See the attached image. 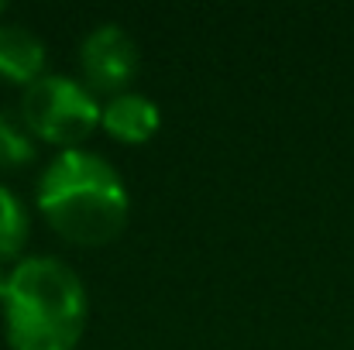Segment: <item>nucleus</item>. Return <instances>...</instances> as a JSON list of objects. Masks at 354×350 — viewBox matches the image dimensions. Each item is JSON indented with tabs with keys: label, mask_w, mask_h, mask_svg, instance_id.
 Here are the masks:
<instances>
[{
	"label": "nucleus",
	"mask_w": 354,
	"mask_h": 350,
	"mask_svg": "<svg viewBox=\"0 0 354 350\" xmlns=\"http://www.w3.org/2000/svg\"><path fill=\"white\" fill-rule=\"evenodd\" d=\"M28 233H31V217L24 200L14 189L0 186V261L17 257L21 247L28 244Z\"/></svg>",
	"instance_id": "obj_7"
},
{
	"label": "nucleus",
	"mask_w": 354,
	"mask_h": 350,
	"mask_svg": "<svg viewBox=\"0 0 354 350\" xmlns=\"http://www.w3.org/2000/svg\"><path fill=\"white\" fill-rule=\"evenodd\" d=\"M38 210L48 227L83 247L111 244L127 224V189L118 168L90 148L59 151L38 179Z\"/></svg>",
	"instance_id": "obj_1"
},
{
	"label": "nucleus",
	"mask_w": 354,
	"mask_h": 350,
	"mask_svg": "<svg viewBox=\"0 0 354 350\" xmlns=\"http://www.w3.org/2000/svg\"><path fill=\"white\" fill-rule=\"evenodd\" d=\"M10 350H76L86 330V285L52 254L21 257L3 299Z\"/></svg>",
	"instance_id": "obj_2"
},
{
	"label": "nucleus",
	"mask_w": 354,
	"mask_h": 350,
	"mask_svg": "<svg viewBox=\"0 0 354 350\" xmlns=\"http://www.w3.org/2000/svg\"><path fill=\"white\" fill-rule=\"evenodd\" d=\"M83 72L93 93L118 97L138 72V45L120 24H97L83 41Z\"/></svg>",
	"instance_id": "obj_4"
},
{
	"label": "nucleus",
	"mask_w": 354,
	"mask_h": 350,
	"mask_svg": "<svg viewBox=\"0 0 354 350\" xmlns=\"http://www.w3.org/2000/svg\"><path fill=\"white\" fill-rule=\"evenodd\" d=\"M45 41L14 21L0 24V76L10 83H24L31 86L35 79L45 76Z\"/></svg>",
	"instance_id": "obj_6"
},
{
	"label": "nucleus",
	"mask_w": 354,
	"mask_h": 350,
	"mask_svg": "<svg viewBox=\"0 0 354 350\" xmlns=\"http://www.w3.org/2000/svg\"><path fill=\"white\" fill-rule=\"evenodd\" d=\"M100 124L118 137L124 144H145L158 124H162V114H158V104L145 93H134V90H124L118 97H111L100 110Z\"/></svg>",
	"instance_id": "obj_5"
},
{
	"label": "nucleus",
	"mask_w": 354,
	"mask_h": 350,
	"mask_svg": "<svg viewBox=\"0 0 354 350\" xmlns=\"http://www.w3.org/2000/svg\"><path fill=\"white\" fill-rule=\"evenodd\" d=\"M35 134L24 127V120L0 110V168H21L35 158Z\"/></svg>",
	"instance_id": "obj_8"
},
{
	"label": "nucleus",
	"mask_w": 354,
	"mask_h": 350,
	"mask_svg": "<svg viewBox=\"0 0 354 350\" xmlns=\"http://www.w3.org/2000/svg\"><path fill=\"white\" fill-rule=\"evenodd\" d=\"M100 110L104 104L86 83L73 76H59V72H45L41 79L24 86V97H21L24 127L35 137L59 144L62 151L80 148V141L100 127Z\"/></svg>",
	"instance_id": "obj_3"
},
{
	"label": "nucleus",
	"mask_w": 354,
	"mask_h": 350,
	"mask_svg": "<svg viewBox=\"0 0 354 350\" xmlns=\"http://www.w3.org/2000/svg\"><path fill=\"white\" fill-rule=\"evenodd\" d=\"M0 14H3V3H0Z\"/></svg>",
	"instance_id": "obj_10"
},
{
	"label": "nucleus",
	"mask_w": 354,
	"mask_h": 350,
	"mask_svg": "<svg viewBox=\"0 0 354 350\" xmlns=\"http://www.w3.org/2000/svg\"><path fill=\"white\" fill-rule=\"evenodd\" d=\"M10 271H14V268H7V261H0V302L7 299V289H10Z\"/></svg>",
	"instance_id": "obj_9"
}]
</instances>
